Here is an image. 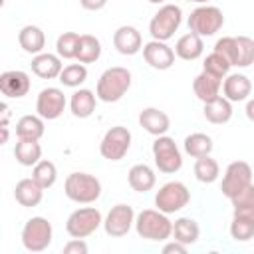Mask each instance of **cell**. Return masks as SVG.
<instances>
[{
    "instance_id": "cell-1",
    "label": "cell",
    "mask_w": 254,
    "mask_h": 254,
    "mask_svg": "<svg viewBox=\"0 0 254 254\" xmlns=\"http://www.w3.org/2000/svg\"><path fill=\"white\" fill-rule=\"evenodd\" d=\"M129 87H131V71L127 67L115 65V67H107L99 75L95 95L105 103H115L129 91Z\"/></svg>"
},
{
    "instance_id": "cell-2",
    "label": "cell",
    "mask_w": 254,
    "mask_h": 254,
    "mask_svg": "<svg viewBox=\"0 0 254 254\" xmlns=\"http://www.w3.org/2000/svg\"><path fill=\"white\" fill-rule=\"evenodd\" d=\"M135 230L145 240L161 242L173 236V222L163 210L145 208L135 216Z\"/></svg>"
},
{
    "instance_id": "cell-3",
    "label": "cell",
    "mask_w": 254,
    "mask_h": 254,
    "mask_svg": "<svg viewBox=\"0 0 254 254\" xmlns=\"http://www.w3.org/2000/svg\"><path fill=\"white\" fill-rule=\"evenodd\" d=\"M64 192L77 204H91L101 196V183L89 173H71L64 183Z\"/></svg>"
},
{
    "instance_id": "cell-4",
    "label": "cell",
    "mask_w": 254,
    "mask_h": 254,
    "mask_svg": "<svg viewBox=\"0 0 254 254\" xmlns=\"http://www.w3.org/2000/svg\"><path fill=\"white\" fill-rule=\"evenodd\" d=\"M183 22V10L175 4H163L149 22V34L153 40L167 42L175 36Z\"/></svg>"
},
{
    "instance_id": "cell-5",
    "label": "cell",
    "mask_w": 254,
    "mask_h": 254,
    "mask_svg": "<svg viewBox=\"0 0 254 254\" xmlns=\"http://www.w3.org/2000/svg\"><path fill=\"white\" fill-rule=\"evenodd\" d=\"M222 26H224V14L216 6L202 4L194 8L189 16V32H194L200 38L214 36Z\"/></svg>"
},
{
    "instance_id": "cell-6",
    "label": "cell",
    "mask_w": 254,
    "mask_h": 254,
    "mask_svg": "<svg viewBox=\"0 0 254 254\" xmlns=\"http://www.w3.org/2000/svg\"><path fill=\"white\" fill-rule=\"evenodd\" d=\"M153 159H155V165L161 173L165 175H173L177 171H181L183 167V155L175 143L173 137H167V135H159L155 141H153Z\"/></svg>"
},
{
    "instance_id": "cell-7",
    "label": "cell",
    "mask_w": 254,
    "mask_h": 254,
    "mask_svg": "<svg viewBox=\"0 0 254 254\" xmlns=\"http://www.w3.org/2000/svg\"><path fill=\"white\" fill-rule=\"evenodd\" d=\"M52 224L44 216H32L22 228V244L28 252H42L52 244Z\"/></svg>"
},
{
    "instance_id": "cell-8",
    "label": "cell",
    "mask_w": 254,
    "mask_h": 254,
    "mask_svg": "<svg viewBox=\"0 0 254 254\" xmlns=\"http://www.w3.org/2000/svg\"><path fill=\"white\" fill-rule=\"evenodd\" d=\"M103 224L101 212L95 206H83L73 210L65 220V230L71 238H87Z\"/></svg>"
},
{
    "instance_id": "cell-9",
    "label": "cell",
    "mask_w": 254,
    "mask_h": 254,
    "mask_svg": "<svg viewBox=\"0 0 254 254\" xmlns=\"http://www.w3.org/2000/svg\"><path fill=\"white\" fill-rule=\"evenodd\" d=\"M189 200H190V192H189L187 185H183L179 181L165 183L155 194V206L159 210H163L165 214L179 212L181 208H185L189 204Z\"/></svg>"
},
{
    "instance_id": "cell-10",
    "label": "cell",
    "mask_w": 254,
    "mask_h": 254,
    "mask_svg": "<svg viewBox=\"0 0 254 254\" xmlns=\"http://www.w3.org/2000/svg\"><path fill=\"white\" fill-rule=\"evenodd\" d=\"M129 147H131V131L123 125H115L103 135L99 143V153L107 161H121L127 155Z\"/></svg>"
},
{
    "instance_id": "cell-11",
    "label": "cell",
    "mask_w": 254,
    "mask_h": 254,
    "mask_svg": "<svg viewBox=\"0 0 254 254\" xmlns=\"http://www.w3.org/2000/svg\"><path fill=\"white\" fill-rule=\"evenodd\" d=\"M248 185H252V167L246 161H232L222 177V185H220L222 194L226 198H232Z\"/></svg>"
},
{
    "instance_id": "cell-12",
    "label": "cell",
    "mask_w": 254,
    "mask_h": 254,
    "mask_svg": "<svg viewBox=\"0 0 254 254\" xmlns=\"http://www.w3.org/2000/svg\"><path fill=\"white\" fill-rule=\"evenodd\" d=\"M133 224H135V210L129 204H115L103 220V228L107 236H113V238L125 236Z\"/></svg>"
},
{
    "instance_id": "cell-13",
    "label": "cell",
    "mask_w": 254,
    "mask_h": 254,
    "mask_svg": "<svg viewBox=\"0 0 254 254\" xmlns=\"http://www.w3.org/2000/svg\"><path fill=\"white\" fill-rule=\"evenodd\" d=\"M65 109V95L60 87H46L36 99V111L40 117L52 121L58 119Z\"/></svg>"
},
{
    "instance_id": "cell-14",
    "label": "cell",
    "mask_w": 254,
    "mask_h": 254,
    "mask_svg": "<svg viewBox=\"0 0 254 254\" xmlns=\"http://www.w3.org/2000/svg\"><path fill=\"white\" fill-rule=\"evenodd\" d=\"M143 58L153 69H169L175 64V50L169 48L165 42L151 40L143 46Z\"/></svg>"
},
{
    "instance_id": "cell-15",
    "label": "cell",
    "mask_w": 254,
    "mask_h": 254,
    "mask_svg": "<svg viewBox=\"0 0 254 254\" xmlns=\"http://www.w3.org/2000/svg\"><path fill=\"white\" fill-rule=\"evenodd\" d=\"M30 75L22 69H8L0 75V91L6 97L20 99L30 91Z\"/></svg>"
},
{
    "instance_id": "cell-16",
    "label": "cell",
    "mask_w": 254,
    "mask_h": 254,
    "mask_svg": "<svg viewBox=\"0 0 254 254\" xmlns=\"http://www.w3.org/2000/svg\"><path fill=\"white\" fill-rule=\"evenodd\" d=\"M113 46L123 56H135L139 50H143L141 32L133 26H119L113 34Z\"/></svg>"
},
{
    "instance_id": "cell-17",
    "label": "cell",
    "mask_w": 254,
    "mask_h": 254,
    "mask_svg": "<svg viewBox=\"0 0 254 254\" xmlns=\"http://www.w3.org/2000/svg\"><path fill=\"white\" fill-rule=\"evenodd\" d=\"M220 87H222V77H218L210 71H204V69L192 81V91L202 103L216 99L220 95Z\"/></svg>"
},
{
    "instance_id": "cell-18",
    "label": "cell",
    "mask_w": 254,
    "mask_h": 254,
    "mask_svg": "<svg viewBox=\"0 0 254 254\" xmlns=\"http://www.w3.org/2000/svg\"><path fill=\"white\" fill-rule=\"evenodd\" d=\"M139 125H141L147 133L159 137V135H165V133L169 131L171 119H169V115H167L165 111H161V109H157V107H147V109H143V111L139 113Z\"/></svg>"
},
{
    "instance_id": "cell-19",
    "label": "cell",
    "mask_w": 254,
    "mask_h": 254,
    "mask_svg": "<svg viewBox=\"0 0 254 254\" xmlns=\"http://www.w3.org/2000/svg\"><path fill=\"white\" fill-rule=\"evenodd\" d=\"M44 187L34 181V179H22L16 183V189H14V198L22 204V206H38L44 198Z\"/></svg>"
},
{
    "instance_id": "cell-20",
    "label": "cell",
    "mask_w": 254,
    "mask_h": 254,
    "mask_svg": "<svg viewBox=\"0 0 254 254\" xmlns=\"http://www.w3.org/2000/svg\"><path fill=\"white\" fill-rule=\"evenodd\" d=\"M64 65H62V58L56 56V54H38L34 56L32 60V71L42 77V79H54V77H60Z\"/></svg>"
},
{
    "instance_id": "cell-21",
    "label": "cell",
    "mask_w": 254,
    "mask_h": 254,
    "mask_svg": "<svg viewBox=\"0 0 254 254\" xmlns=\"http://www.w3.org/2000/svg\"><path fill=\"white\" fill-rule=\"evenodd\" d=\"M252 91V83L244 73H228L222 83V93L228 101H244Z\"/></svg>"
},
{
    "instance_id": "cell-22",
    "label": "cell",
    "mask_w": 254,
    "mask_h": 254,
    "mask_svg": "<svg viewBox=\"0 0 254 254\" xmlns=\"http://www.w3.org/2000/svg\"><path fill=\"white\" fill-rule=\"evenodd\" d=\"M204 52V44H202V38L194 32H189L185 36H181L175 44V54L185 60V62H194L202 56Z\"/></svg>"
},
{
    "instance_id": "cell-23",
    "label": "cell",
    "mask_w": 254,
    "mask_h": 254,
    "mask_svg": "<svg viewBox=\"0 0 254 254\" xmlns=\"http://www.w3.org/2000/svg\"><path fill=\"white\" fill-rule=\"evenodd\" d=\"M127 181H129V187L137 192H147L155 187L157 183V177H155V171L145 165V163H139V165H133L129 169V175H127Z\"/></svg>"
},
{
    "instance_id": "cell-24",
    "label": "cell",
    "mask_w": 254,
    "mask_h": 254,
    "mask_svg": "<svg viewBox=\"0 0 254 254\" xmlns=\"http://www.w3.org/2000/svg\"><path fill=\"white\" fill-rule=\"evenodd\" d=\"M18 42H20V48H22L26 54H34V56L42 54L44 48H46V36H44V32H42V28L32 26V24H28V26H24V28L20 30Z\"/></svg>"
},
{
    "instance_id": "cell-25",
    "label": "cell",
    "mask_w": 254,
    "mask_h": 254,
    "mask_svg": "<svg viewBox=\"0 0 254 254\" xmlns=\"http://www.w3.org/2000/svg\"><path fill=\"white\" fill-rule=\"evenodd\" d=\"M202 113H204L206 121H210V123H214V125L228 123L230 117H232V101H228L224 95H218L216 99L204 103Z\"/></svg>"
},
{
    "instance_id": "cell-26",
    "label": "cell",
    "mask_w": 254,
    "mask_h": 254,
    "mask_svg": "<svg viewBox=\"0 0 254 254\" xmlns=\"http://www.w3.org/2000/svg\"><path fill=\"white\" fill-rule=\"evenodd\" d=\"M95 93L91 89H77L71 93V99H69V109L75 117L79 119H87L89 115H93L95 111Z\"/></svg>"
},
{
    "instance_id": "cell-27",
    "label": "cell",
    "mask_w": 254,
    "mask_h": 254,
    "mask_svg": "<svg viewBox=\"0 0 254 254\" xmlns=\"http://www.w3.org/2000/svg\"><path fill=\"white\" fill-rule=\"evenodd\" d=\"M44 117L40 115H24L16 123V135L18 139H30V141H40L44 137Z\"/></svg>"
},
{
    "instance_id": "cell-28",
    "label": "cell",
    "mask_w": 254,
    "mask_h": 254,
    "mask_svg": "<svg viewBox=\"0 0 254 254\" xmlns=\"http://www.w3.org/2000/svg\"><path fill=\"white\" fill-rule=\"evenodd\" d=\"M14 157L24 167H34L38 161H42V147L38 141L30 139H18L14 147Z\"/></svg>"
},
{
    "instance_id": "cell-29",
    "label": "cell",
    "mask_w": 254,
    "mask_h": 254,
    "mask_svg": "<svg viewBox=\"0 0 254 254\" xmlns=\"http://www.w3.org/2000/svg\"><path fill=\"white\" fill-rule=\"evenodd\" d=\"M198 234H200V228H198L196 220H192V218L183 216V218H177L173 222V236H175V240H179V242H183L187 246L194 244L198 240Z\"/></svg>"
},
{
    "instance_id": "cell-30",
    "label": "cell",
    "mask_w": 254,
    "mask_h": 254,
    "mask_svg": "<svg viewBox=\"0 0 254 254\" xmlns=\"http://www.w3.org/2000/svg\"><path fill=\"white\" fill-rule=\"evenodd\" d=\"M230 202H232V214L234 216L254 218V183L248 185L246 189H242L238 194H234L230 198Z\"/></svg>"
},
{
    "instance_id": "cell-31",
    "label": "cell",
    "mask_w": 254,
    "mask_h": 254,
    "mask_svg": "<svg viewBox=\"0 0 254 254\" xmlns=\"http://www.w3.org/2000/svg\"><path fill=\"white\" fill-rule=\"evenodd\" d=\"M99 56H101V42L91 34H83L79 38V48H77L75 60L79 64H93L99 60Z\"/></svg>"
},
{
    "instance_id": "cell-32",
    "label": "cell",
    "mask_w": 254,
    "mask_h": 254,
    "mask_svg": "<svg viewBox=\"0 0 254 254\" xmlns=\"http://www.w3.org/2000/svg\"><path fill=\"white\" fill-rule=\"evenodd\" d=\"M185 153L198 159V157H204V155H210L212 151V139L206 135V133H190L185 137Z\"/></svg>"
},
{
    "instance_id": "cell-33",
    "label": "cell",
    "mask_w": 254,
    "mask_h": 254,
    "mask_svg": "<svg viewBox=\"0 0 254 254\" xmlns=\"http://www.w3.org/2000/svg\"><path fill=\"white\" fill-rule=\"evenodd\" d=\"M220 175V167L218 163L210 157V155H204V157H198L196 163H194V177L196 181L204 183V185H210L218 179Z\"/></svg>"
},
{
    "instance_id": "cell-34",
    "label": "cell",
    "mask_w": 254,
    "mask_h": 254,
    "mask_svg": "<svg viewBox=\"0 0 254 254\" xmlns=\"http://www.w3.org/2000/svg\"><path fill=\"white\" fill-rule=\"evenodd\" d=\"M32 179L38 181L44 189H50L56 185V179H58V169L52 161L48 159H42L34 165V171H32Z\"/></svg>"
},
{
    "instance_id": "cell-35",
    "label": "cell",
    "mask_w": 254,
    "mask_h": 254,
    "mask_svg": "<svg viewBox=\"0 0 254 254\" xmlns=\"http://www.w3.org/2000/svg\"><path fill=\"white\" fill-rule=\"evenodd\" d=\"M79 34L77 32H64L56 42V52L62 60H73L79 48Z\"/></svg>"
},
{
    "instance_id": "cell-36",
    "label": "cell",
    "mask_w": 254,
    "mask_h": 254,
    "mask_svg": "<svg viewBox=\"0 0 254 254\" xmlns=\"http://www.w3.org/2000/svg\"><path fill=\"white\" fill-rule=\"evenodd\" d=\"M230 236L236 242H248L254 238V218L246 216H232L230 222Z\"/></svg>"
},
{
    "instance_id": "cell-37",
    "label": "cell",
    "mask_w": 254,
    "mask_h": 254,
    "mask_svg": "<svg viewBox=\"0 0 254 254\" xmlns=\"http://www.w3.org/2000/svg\"><path fill=\"white\" fill-rule=\"evenodd\" d=\"M87 79V67L83 64H69L62 69L60 73V81L65 85V87H79L83 81Z\"/></svg>"
},
{
    "instance_id": "cell-38",
    "label": "cell",
    "mask_w": 254,
    "mask_h": 254,
    "mask_svg": "<svg viewBox=\"0 0 254 254\" xmlns=\"http://www.w3.org/2000/svg\"><path fill=\"white\" fill-rule=\"evenodd\" d=\"M254 64V40L248 36L236 38V67H248Z\"/></svg>"
},
{
    "instance_id": "cell-39",
    "label": "cell",
    "mask_w": 254,
    "mask_h": 254,
    "mask_svg": "<svg viewBox=\"0 0 254 254\" xmlns=\"http://www.w3.org/2000/svg\"><path fill=\"white\" fill-rule=\"evenodd\" d=\"M230 67H232L230 62H228L222 54H218V52L208 54L206 60H204V64H202V69H204V71H210V73H214V75H218V77H226L228 71H230Z\"/></svg>"
},
{
    "instance_id": "cell-40",
    "label": "cell",
    "mask_w": 254,
    "mask_h": 254,
    "mask_svg": "<svg viewBox=\"0 0 254 254\" xmlns=\"http://www.w3.org/2000/svg\"><path fill=\"white\" fill-rule=\"evenodd\" d=\"M214 52L222 54V56L230 62V65H234V64H236V38H232V36L220 38V40L214 44Z\"/></svg>"
},
{
    "instance_id": "cell-41",
    "label": "cell",
    "mask_w": 254,
    "mask_h": 254,
    "mask_svg": "<svg viewBox=\"0 0 254 254\" xmlns=\"http://www.w3.org/2000/svg\"><path fill=\"white\" fill-rule=\"evenodd\" d=\"M64 254H87V244L83 238H71L64 246Z\"/></svg>"
},
{
    "instance_id": "cell-42",
    "label": "cell",
    "mask_w": 254,
    "mask_h": 254,
    "mask_svg": "<svg viewBox=\"0 0 254 254\" xmlns=\"http://www.w3.org/2000/svg\"><path fill=\"white\" fill-rule=\"evenodd\" d=\"M163 252L165 254H185L187 252V244H183V242H179V240H173V242H169V244H165L163 246Z\"/></svg>"
},
{
    "instance_id": "cell-43",
    "label": "cell",
    "mask_w": 254,
    "mask_h": 254,
    "mask_svg": "<svg viewBox=\"0 0 254 254\" xmlns=\"http://www.w3.org/2000/svg\"><path fill=\"white\" fill-rule=\"evenodd\" d=\"M79 4H81V8H83V10L97 12V10H101V8H105V6H107V0H79Z\"/></svg>"
},
{
    "instance_id": "cell-44",
    "label": "cell",
    "mask_w": 254,
    "mask_h": 254,
    "mask_svg": "<svg viewBox=\"0 0 254 254\" xmlns=\"http://www.w3.org/2000/svg\"><path fill=\"white\" fill-rule=\"evenodd\" d=\"M0 107H2V119H0V127H4V125H8V119H10V111H8V105H6V103H2Z\"/></svg>"
},
{
    "instance_id": "cell-45",
    "label": "cell",
    "mask_w": 254,
    "mask_h": 254,
    "mask_svg": "<svg viewBox=\"0 0 254 254\" xmlns=\"http://www.w3.org/2000/svg\"><path fill=\"white\" fill-rule=\"evenodd\" d=\"M246 117L254 123V99H248V103H246Z\"/></svg>"
},
{
    "instance_id": "cell-46",
    "label": "cell",
    "mask_w": 254,
    "mask_h": 254,
    "mask_svg": "<svg viewBox=\"0 0 254 254\" xmlns=\"http://www.w3.org/2000/svg\"><path fill=\"white\" fill-rule=\"evenodd\" d=\"M2 129V139H0V143L4 145V143H8V125H4V127H0Z\"/></svg>"
},
{
    "instance_id": "cell-47",
    "label": "cell",
    "mask_w": 254,
    "mask_h": 254,
    "mask_svg": "<svg viewBox=\"0 0 254 254\" xmlns=\"http://www.w3.org/2000/svg\"><path fill=\"white\" fill-rule=\"evenodd\" d=\"M187 2H196V4H206L208 0H187Z\"/></svg>"
},
{
    "instance_id": "cell-48",
    "label": "cell",
    "mask_w": 254,
    "mask_h": 254,
    "mask_svg": "<svg viewBox=\"0 0 254 254\" xmlns=\"http://www.w3.org/2000/svg\"><path fill=\"white\" fill-rule=\"evenodd\" d=\"M149 2H151V4H163L165 0H149Z\"/></svg>"
}]
</instances>
